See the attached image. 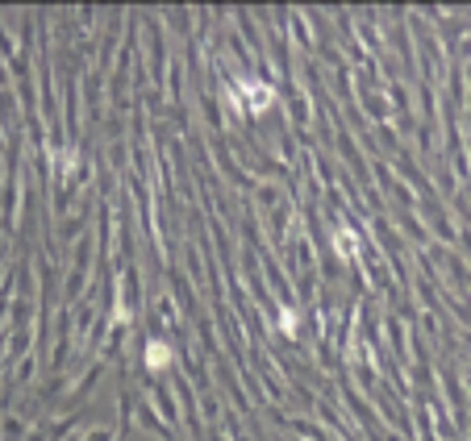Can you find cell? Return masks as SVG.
<instances>
[{
  "label": "cell",
  "instance_id": "cell-1",
  "mask_svg": "<svg viewBox=\"0 0 471 441\" xmlns=\"http://www.w3.org/2000/svg\"><path fill=\"white\" fill-rule=\"evenodd\" d=\"M104 366H109L104 358H92V362L84 366V375H80V383H75V392L67 396V408H75V404H84V399L92 396V387H96V383H100V375H104Z\"/></svg>",
  "mask_w": 471,
  "mask_h": 441
},
{
  "label": "cell",
  "instance_id": "cell-2",
  "mask_svg": "<svg viewBox=\"0 0 471 441\" xmlns=\"http://www.w3.org/2000/svg\"><path fill=\"white\" fill-rule=\"evenodd\" d=\"M21 437V421L13 416V421H4V441H17Z\"/></svg>",
  "mask_w": 471,
  "mask_h": 441
},
{
  "label": "cell",
  "instance_id": "cell-3",
  "mask_svg": "<svg viewBox=\"0 0 471 441\" xmlns=\"http://www.w3.org/2000/svg\"><path fill=\"white\" fill-rule=\"evenodd\" d=\"M25 441H47V425H42V429H34V433H30Z\"/></svg>",
  "mask_w": 471,
  "mask_h": 441
},
{
  "label": "cell",
  "instance_id": "cell-4",
  "mask_svg": "<svg viewBox=\"0 0 471 441\" xmlns=\"http://www.w3.org/2000/svg\"><path fill=\"white\" fill-rule=\"evenodd\" d=\"M88 441H113V433H104V429H96V433H92V437H88Z\"/></svg>",
  "mask_w": 471,
  "mask_h": 441
},
{
  "label": "cell",
  "instance_id": "cell-5",
  "mask_svg": "<svg viewBox=\"0 0 471 441\" xmlns=\"http://www.w3.org/2000/svg\"><path fill=\"white\" fill-rule=\"evenodd\" d=\"M213 441H221V437H217V433H213Z\"/></svg>",
  "mask_w": 471,
  "mask_h": 441
}]
</instances>
